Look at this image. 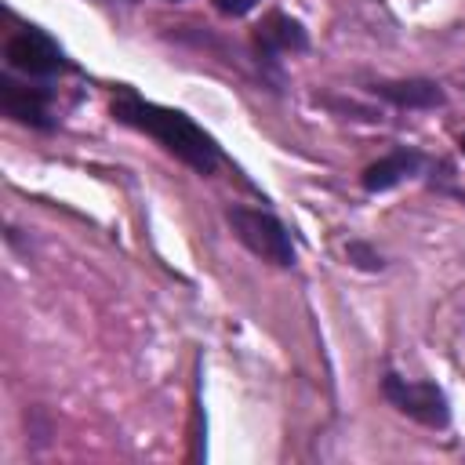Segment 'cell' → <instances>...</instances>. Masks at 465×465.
<instances>
[{
	"mask_svg": "<svg viewBox=\"0 0 465 465\" xmlns=\"http://www.w3.org/2000/svg\"><path fill=\"white\" fill-rule=\"evenodd\" d=\"M381 392L400 414H407V418H414L429 429H443L450 421L447 400L432 381H411V378H400V374H385Z\"/></svg>",
	"mask_w": 465,
	"mask_h": 465,
	"instance_id": "cell-3",
	"label": "cell"
},
{
	"mask_svg": "<svg viewBox=\"0 0 465 465\" xmlns=\"http://www.w3.org/2000/svg\"><path fill=\"white\" fill-rule=\"evenodd\" d=\"M461 153H465V138H461Z\"/></svg>",
	"mask_w": 465,
	"mask_h": 465,
	"instance_id": "cell-11",
	"label": "cell"
},
{
	"mask_svg": "<svg viewBox=\"0 0 465 465\" xmlns=\"http://www.w3.org/2000/svg\"><path fill=\"white\" fill-rule=\"evenodd\" d=\"M349 254H352V258H360L356 265H363V269H378V265H381V262H378V254H371L363 243H352V247H349Z\"/></svg>",
	"mask_w": 465,
	"mask_h": 465,
	"instance_id": "cell-10",
	"label": "cell"
},
{
	"mask_svg": "<svg viewBox=\"0 0 465 465\" xmlns=\"http://www.w3.org/2000/svg\"><path fill=\"white\" fill-rule=\"evenodd\" d=\"M374 94L407 109H429L443 102V91L432 80H389V84H374Z\"/></svg>",
	"mask_w": 465,
	"mask_h": 465,
	"instance_id": "cell-7",
	"label": "cell"
},
{
	"mask_svg": "<svg viewBox=\"0 0 465 465\" xmlns=\"http://www.w3.org/2000/svg\"><path fill=\"white\" fill-rule=\"evenodd\" d=\"M113 116L149 138H156L171 156H178L182 163H189L193 171L200 174H211L218 167V145L214 138L196 127L185 113L178 109H167V105H156V102H145L142 94L134 91H120L113 98Z\"/></svg>",
	"mask_w": 465,
	"mask_h": 465,
	"instance_id": "cell-1",
	"label": "cell"
},
{
	"mask_svg": "<svg viewBox=\"0 0 465 465\" xmlns=\"http://www.w3.org/2000/svg\"><path fill=\"white\" fill-rule=\"evenodd\" d=\"M254 4H258V0H214V7L225 11V15H247Z\"/></svg>",
	"mask_w": 465,
	"mask_h": 465,
	"instance_id": "cell-9",
	"label": "cell"
},
{
	"mask_svg": "<svg viewBox=\"0 0 465 465\" xmlns=\"http://www.w3.org/2000/svg\"><path fill=\"white\" fill-rule=\"evenodd\" d=\"M414 171H418V156L407 153V149H396V153L381 156L378 163H371V167L363 171V185H367L371 193H381V189H392L396 182L411 178Z\"/></svg>",
	"mask_w": 465,
	"mask_h": 465,
	"instance_id": "cell-8",
	"label": "cell"
},
{
	"mask_svg": "<svg viewBox=\"0 0 465 465\" xmlns=\"http://www.w3.org/2000/svg\"><path fill=\"white\" fill-rule=\"evenodd\" d=\"M0 109L25 127H51V105L44 87H29L11 76H0Z\"/></svg>",
	"mask_w": 465,
	"mask_h": 465,
	"instance_id": "cell-5",
	"label": "cell"
},
{
	"mask_svg": "<svg viewBox=\"0 0 465 465\" xmlns=\"http://www.w3.org/2000/svg\"><path fill=\"white\" fill-rule=\"evenodd\" d=\"M232 232L240 236L243 247H251L258 258L272 262V265H291L294 262V243L283 229V222L269 211H254V207H229L225 211Z\"/></svg>",
	"mask_w": 465,
	"mask_h": 465,
	"instance_id": "cell-2",
	"label": "cell"
},
{
	"mask_svg": "<svg viewBox=\"0 0 465 465\" xmlns=\"http://www.w3.org/2000/svg\"><path fill=\"white\" fill-rule=\"evenodd\" d=\"M4 58H7L11 69H18L25 76H51L65 65L58 44L51 36H44L40 29H18L15 36H7Z\"/></svg>",
	"mask_w": 465,
	"mask_h": 465,
	"instance_id": "cell-4",
	"label": "cell"
},
{
	"mask_svg": "<svg viewBox=\"0 0 465 465\" xmlns=\"http://www.w3.org/2000/svg\"><path fill=\"white\" fill-rule=\"evenodd\" d=\"M254 40H258V47H262L265 54L302 51V47L309 44V40H305V29H302L294 18L280 15V11H272V15H265V18L258 22V29H254Z\"/></svg>",
	"mask_w": 465,
	"mask_h": 465,
	"instance_id": "cell-6",
	"label": "cell"
}]
</instances>
